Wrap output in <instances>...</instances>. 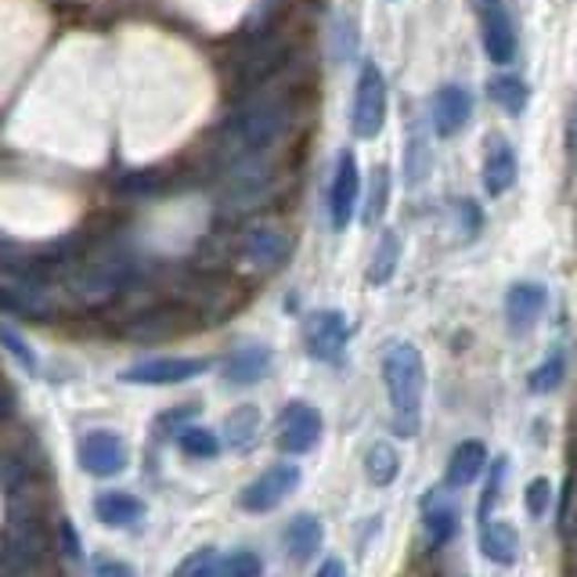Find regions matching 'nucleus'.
<instances>
[{
  "mask_svg": "<svg viewBox=\"0 0 577 577\" xmlns=\"http://www.w3.org/2000/svg\"><path fill=\"white\" fill-rule=\"evenodd\" d=\"M0 343H4L8 346V351L14 354V357H19L22 361V365L26 368H37V357H33V351H29V346L19 340V336H14V332H8V328H0Z\"/></svg>",
  "mask_w": 577,
  "mask_h": 577,
  "instance_id": "nucleus-38",
  "label": "nucleus"
},
{
  "mask_svg": "<svg viewBox=\"0 0 577 577\" xmlns=\"http://www.w3.org/2000/svg\"><path fill=\"white\" fill-rule=\"evenodd\" d=\"M62 274L65 288L80 303H105L138 279V253L123 235H98L80 245L77 260Z\"/></svg>",
  "mask_w": 577,
  "mask_h": 577,
  "instance_id": "nucleus-2",
  "label": "nucleus"
},
{
  "mask_svg": "<svg viewBox=\"0 0 577 577\" xmlns=\"http://www.w3.org/2000/svg\"><path fill=\"white\" fill-rule=\"evenodd\" d=\"M80 466L94 476H115L126 466V444L109 429H94L80 437Z\"/></svg>",
  "mask_w": 577,
  "mask_h": 577,
  "instance_id": "nucleus-14",
  "label": "nucleus"
},
{
  "mask_svg": "<svg viewBox=\"0 0 577 577\" xmlns=\"http://www.w3.org/2000/svg\"><path fill=\"white\" fill-rule=\"evenodd\" d=\"M260 574H264V563L250 548H239V553L221 559V577H260Z\"/></svg>",
  "mask_w": 577,
  "mask_h": 577,
  "instance_id": "nucleus-35",
  "label": "nucleus"
},
{
  "mask_svg": "<svg viewBox=\"0 0 577 577\" xmlns=\"http://www.w3.org/2000/svg\"><path fill=\"white\" fill-rule=\"evenodd\" d=\"M62 538H65V553L69 556H80V541H77V534H72L69 524H62Z\"/></svg>",
  "mask_w": 577,
  "mask_h": 577,
  "instance_id": "nucleus-44",
  "label": "nucleus"
},
{
  "mask_svg": "<svg viewBox=\"0 0 577 577\" xmlns=\"http://www.w3.org/2000/svg\"><path fill=\"white\" fill-rule=\"evenodd\" d=\"M487 94H490V101H495L498 109H505L509 115H524V109H527V83L519 80V77H513V72H502V77H495L487 83Z\"/></svg>",
  "mask_w": 577,
  "mask_h": 577,
  "instance_id": "nucleus-26",
  "label": "nucleus"
},
{
  "mask_svg": "<svg viewBox=\"0 0 577 577\" xmlns=\"http://www.w3.org/2000/svg\"><path fill=\"white\" fill-rule=\"evenodd\" d=\"M383 383L394 408V429L401 437H415L423 423L426 397V361L415 343H394L383 357Z\"/></svg>",
  "mask_w": 577,
  "mask_h": 577,
  "instance_id": "nucleus-3",
  "label": "nucleus"
},
{
  "mask_svg": "<svg viewBox=\"0 0 577 577\" xmlns=\"http://www.w3.org/2000/svg\"><path fill=\"white\" fill-rule=\"evenodd\" d=\"M94 516L105 527H134L144 519V505L126 490H105L94 498Z\"/></svg>",
  "mask_w": 577,
  "mask_h": 577,
  "instance_id": "nucleus-19",
  "label": "nucleus"
},
{
  "mask_svg": "<svg viewBox=\"0 0 577 577\" xmlns=\"http://www.w3.org/2000/svg\"><path fill=\"white\" fill-rule=\"evenodd\" d=\"M505 466H509V458H498L495 466H490V480H487V487H484V498H480V519H487L490 505H495V498H498L502 480H505Z\"/></svg>",
  "mask_w": 577,
  "mask_h": 577,
  "instance_id": "nucleus-37",
  "label": "nucleus"
},
{
  "mask_svg": "<svg viewBox=\"0 0 577 577\" xmlns=\"http://www.w3.org/2000/svg\"><path fill=\"white\" fill-rule=\"evenodd\" d=\"M458 213H462V231H466V235H476V231H480V206H476L473 199H462L458 202Z\"/></svg>",
  "mask_w": 577,
  "mask_h": 577,
  "instance_id": "nucleus-39",
  "label": "nucleus"
},
{
  "mask_svg": "<svg viewBox=\"0 0 577 577\" xmlns=\"http://www.w3.org/2000/svg\"><path fill=\"white\" fill-rule=\"evenodd\" d=\"M473 11L480 19V37H484V51L490 62L509 65L516 58V26L513 14L505 8V0H473Z\"/></svg>",
  "mask_w": 577,
  "mask_h": 577,
  "instance_id": "nucleus-8",
  "label": "nucleus"
},
{
  "mask_svg": "<svg viewBox=\"0 0 577 577\" xmlns=\"http://www.w3.org/2000/svg\"><path fill=\"white\" fill-rule=\"evenodd\" d=\"M346 340H351V328H346V317L340 311H317L303 325V343H307V354L314 361H325V365H336L343 361Z\"/></svg>",
  "mask_w": 577,
  "mask_h": 577,
  "instance_id": "nucleus-9",
  "label": "nucleus"
},
{
  "mask_svg": "<svg viewBox=\"0 0 577 577\" xmlns=\"http://www.w3.org/2000/svg\"><path fill=\"white\" fill-rule=\"evenodd\" d=\"M322 538L325 534H322V524H317V516L300 513L296 519H288V527H285V553L303 563L322 548Z\"/></svg>",
  "mask_w": 577,
  "mask_h": 577,
  "instance_id": "nucleus-22",
  "label": "nucleus"
},
{
  "mask_svg": "<svg viewBox=\"0 0 577 577\" xmlns=\"http://www.w3.org/2000/svg\"><path fill=\"white\" fill-rule=\"evenodd\" d=\"M401 264V235L397 231H383L379 245H375L372 253V264H368V285H386L389 279H394V271Z\"/></svg>",
  "mask_w": 577,
  "mask_h": 577,
  "instance_id": "nucleus-24",
  "label": "nucleus"
},
{
  "mask_svg": "<svg viewBox=\"0 0 577 577\" xmlns=\"http://www.w3.org/2000/svg\"><path fill=\"white\" fill-rule=\"evenodd\" d=\"M480 553H484L490 563H502V567H509V563H516L519 534H516V527L509 524V519H484Z\"/></svg>",
  "mask_w": 577,
  "mask_h": 577,
  "instance_id": "nucleus-20",
  "label": "nucleus"
},
{
  "mask_svg": "<svg viewBox=\"0 0 577 577\" xmlns=\"http://www.w3.org/2000/svg\"><path fill=\"white\" fill-rule=\"evenodd\" d=\"M288 123H293V98H288L285 87L267 80L256 91H245V98L231 109L224 126L216 130L213 141L216 166L227 170L242 155L274 149L285 138Z\"/></svg>",
  "mask_w": 577,
  "mask_h": 577,
  "instance_id": "nucleus-1",
  "label": "nucleus"
},
{
  "mask_svg": "<svg viewBox=\"0 0 577 577\" xmlns=\"http://www.w3.org/2000/svg\"><path fill=\"white\" fill-rule=\"evenodd\" d=\"M14 404H19V397H14V389L0 379V426L8 423V418L14 415Z\"/></svg>",
  "mask_w": 577,
  "mask_h": 577,
  "instance_id": "nucleus-41",
  "label": "nucleus"
},
{
  "mask_svg": "<svg viewBox=\"0 0 577 577\" xmlns=\"http://www.w3.org/2000/svg\"><path fill=\"white\" fill-rule=\"evenodd\" d=\"M458 527V509L452 502H429L426 505V538L429 545H444Z\"/></svg>",
  "mask_w": 577,
  "mask_h": 577,
  "instance_id": "nucleus-27",
  "label": "nucleus"
},
{
  "mask_svg": "<svg viewBox=\"0 0 577 577\" xmlns=\"http://www.w3.org/2000/svg\"><path fill=\"white\" fill-rule=\"evenodd\" d=\"M365 473H368V480L375 487H389L397 480V473H401V455H397V447L394 444H386V441H375L368 447V455H365Z\"/></svg>",
  "mask_w": 577,
  "mask_h": 577,
  "instance_id": "nucleus-25",
  "label": "nucleus"
},
{
  "mask_svg": "<svg viewBox=\"0 0 577 577\" xmlns=\"http://www.w3.org/2000/svg\"><path fill=\"white\" fill-rule=\"evenodd\" d=\"M548 498H553V484H548L545 476H538V480H530V484H527L524 505H527V513H530V516H545Z\"/></svg>",
  "mask_w": 577,
  "mask_h": 577,
  "instance_id": "nucleus-36",
  "label": "nucleus"
},
{
  "mask_svg": "<svg viewBox=\"0 0 577 577\" xmlns=\"http://www.w3.org/2000/svg\"><path fill=\"white\" fill-rule=\"evenodd\" d=\"M94 577H134V570L120 559H98L94 563Z\"/></svg>",
  "mask_w": 577,
  "mask_h": 577,
  "instance_id": "nucleus-40",
  "label": "nucleus"
},
{
  "mask_svg": "<svg viewBox=\"0 0 577 577\" xmlns=\"http://www.w3.org/2000/svg\"><path fill=\"white\" fill-rule=\"evenodd\" d=\"M487 469V447L480 441H462L452 458H447V473H444V487H469L484 476Z\"/></svg>",
  "mask_w": 577,
  "mask_h": 577,
  "instance_id": "nucleus-18",
  "label": "nucleus"
},
{
  "mask_svg": "<svg viewBox=\"0 0 577 577\" xmlns=\"http://www.w3.org/2000/svg\"><path fill=\"white\" fill-rule=\"evenodd\" d=\"M271 368V351L267 346H242L227 357V368H224V379L235 383V386H253L267 375Z\"/></svg>",
  "mask_w": 577,
  "mask_h": 577,
  "instance_id": "nucleus-21",
  "label": "nucleus"
},
{
  "mask_svg": "<svg viewBox=\"0 0 577 577\" xmlns=\"http://www.w3.org/2000/svg\"><path fill=\"white\" fill-rule=\"evenodd\" d=\"M361 199V173H357V159L354 152H340L336 155V170H332V184H328V221L336 231H343L354 221Z\"/></svg>",
  "mask_w": 577,
  "mask_h": 577,
  "instance_id": "nucleus-10",
  "label": "nucleus"
},
{
  "mask_svg": "<svg viewBox=\"0 0 577 577\" xmlns=\"http://www.w3.org/2000/svg\"><path fill=\"white\" fill-rule=\"evenodd\" d=\"M469 115H473V98L466 87L441 83L437 91H433L429 120H433V134L437 138H455L458 130L469 123Z\"/></svg>",
  "mask_w": 577,
  "mask_h": 577,
  "instance_id": "nucleus-12",
  "label": "nucleus"
},
{
  "mask_svg": "<svg viewBox=\"0 0 577 577\" xmlns=\"http://www.w3.org/2000/svg\"><path fill=\"white\" fill-rule=\"evenodd\" d=\"M178 328H181V317L173 314L170 307H159V311L138 314L134 322L126 325V336L138 340V343H155V340H163V336H170V332H178Z\"/></svg>",
  "mask_w": 577,
  "mask_h": 577,
  "instance_id": "nucleus-23",
  "label": "nucleus"
},
{
  "mask_svg": "<svg viewBox=\"0 0 577 577\" xmlns=\"http://www.w3.org/2000/svg\"><path fill=\"white\" fill-rule=\"evenodd\" d=\"M173 577H221V559H216L213 548H199L173 570Z\"/></svg>",
  "mask_w": 577,
  "mask_h": 577,
  "instance_id": "nucleus-34",
  "label": "nucleus"
},
{
  "mask_svg": "<svg viewBox=\"0 0 577 577\" xmlns=\"http://www.w3.org/2000/svg\"><path fill=\"white\" fill-rule=\"evenodd\" d=\"M567 159H570V170H577V105H574L570 123H567Z\"/></svg>",
  "mask_w": 577,
  "mask_h": 577,
  "instance_id": "nucleus-42",
  "label": "nucleus"
},
{
  "mask_svg": "<svg viewBox=\"0 0 577 577\" xmlns=\"http://www.w3.org/2000/svg\"><path fill=\"white\" fill-rule=\"evenodd\" d=\"M516 173H519L516 149L502 134H490L484 144V192L495 199L505 195L516 184Z\"/></svg>",
  "mask_w": 577,
  "mask_h": 577,
  "instance_id": "nucleus-16",
  "label": "nucleus"
},
{
  "mask_svg": "<svg viewBox=\"0 0 577 577\" xmlns=\"http://www.w3.org/2000/svg\"><path fill=\"white\" fill-rule=\"evenodd\" d=\"M545 303H548V288L541 282H516L509 293H505V317H509V328L527 332L545 314Z\"/></svg>",
  "mask_w": 577,
  "mask_h": 577,
  "instance_id": "nucleus-17",
  "label": "nucleus"
},
{
  "mask_svg": "<svg viewBox=\"0 0 577 577\" xmlns=\"http://www.w3.org/2000/svg\"><path fill=\"white\" fill-rule=\"evenodd\" d=\"M26 487H29V466L19 455L4 452L0 455V490H4V495L11 498V505H14L26 495Z\"/></svg>",
  "mask_w": 577,
  "mask_h": 577,
  "instance_id": "nucleus-29",
  "label": "nucleus"
},
{
  "mask_svg": "<svg viewBox=\"0 0 577 577\" xmlns=\"http://www.w3.org/2000/svg\"><path fill=\"white\" fill-rule=\"evenodd\" d=\"M404 173H408V184H423L429 173V149L418 130L408 138V149H404Z\"/></svg>",
  "mask_w": 577,
  "mask_h": 577,
  "instance_id": "nucleus-32",
  "label": "nucleus"
},
{
  "mask_svg": "<svg viewBox=\"0 0 577 577\" xmlns=\"http://www.w3.org/2000/svg\"><path fill=\"white\" fill-rule=\"evenodd\" d=\"M296 487H300V466H293V462H279V466H267L250 487L242 490L239 505L245 513H271V509H279Z\"/></svg>",
  "mask_w": 577,
  "mask_h": 577,
  "instance_id": "nucleus-7",
  "label": "nucleus"
},
{
  "mask_svg": "<svg viewBox=\"0 0 577 577\" xmlns=\"http://www.w3.org/2000/svg\"><path fill=\"white\" fill-rule=\"evenodd\" d=\"M386 202H389V170L375 166L372 181H368V206H365V224L368 227L379 224V216L386 213Z\"/></svg>",
  "mask_w": 577,
  "mask_h": 577,
  "instance_id": "nucleus-31",
  "label": "nucleus"
},
{
  "mask_svg": "<svg viewBox=\"0 0 577 577\" xmlns=\"http://www.w3.org/2000/svg\"><path fill=\"white\" fill-rule=\"evenodd\" d=\"M317 577H346V567H343V559H325L322 567H317Z\"/></svg>",
  "mask_w": 577,
  "mask_h": 577,
  "instance_id": "nucleus-43",
  "label": "nucleus"
},
{
  "mask_svg": "<svg viewBox=\"0 0 577 577\" xmlns=\"http://www.w3.org/2000/svg\"><path fill=\"white\" fill-rule=\"evenodd\" d=\"M48 553V530H43L40 516L29 509H14L4 530V541H0V574H22L29 567H37Z\"/></svg>",
  "mask_w": 577,
  "mask_h": 577,
  "instance_id": "nucleus-5",
  "label": "nucleus"
},
{
  "mask_svg": "<svg viewBox=\"0 0 577 577\" xmlns=\"http://www.w3.org/2000/svg\"><path fill=\"white\" fill-rule=\"evenodd\" d=\"M227 441L235 444V447H250L253 437L260 433V412L253 408V404H242L239 412H231L227 415Z\"/></svg>",
  "mask_w": 577,
  "mask_h": 577,
  "instance_id": "nucleus-30",
  "label": "nucleus"
},
{
  "mask_svg": "<svg viewBox=\"0 0 577 577\" xmlns=\"http://www.w3.org/2000/svg\"><path fill=\"white\" fill-rule=\"evenodd\" d=\"M563 375H567V357H563V351H553L538 368L527 375V386L534 389V394H553V389L563 383Z\"/></svg>",
  "mask_w": 577,
  "mask_h": 577,
  "instance_id": "nucleus-28",
  "label": "nucleus"
},
{
  "mask_svg": "<svg viewBox=\"0 0 577 577\" xmlns=\"http://www.w3.org/2000/svg\"><path fill=\"white\" fill-rule=\"evenodd\" d=\"M386 123V80L383 69L375 62L361 65V77L354 87V105H351V130L354 138L372 141Z\"/></svg>",
  "mask_w": 577,
  "mask_h": 577,
  "instance_id": "nucleus-6",
  "label": "nucleus"
},
{
  "mask_svg": "<svg viewBox=\"0 0 577 577\" xmlns=\"http://www.w3.org/2000/svg\"><path fill=\"white\" fill-rule=\"evenodd\" d=\"M242 256L260 271H274V267L288 264V256H293V239L271 224L253 227V231H245V239H242Z\"/></svg>",
  "mask_w": 577,
  "mask_h": 577,
  "instance_id": "nucleus-15",
  "label": "nucleus"
},
{
  "mask_svg": "<svg viewBox=\"0 0 577 577\" xmlns=\"http://www.w3.org/2000/svg\"><path fill=\"white\" fill-rule=\"evenodd\" d=\"M322 437V415L314 404H288L279 418V447L285 455H307L311 447Z\"/></svg>",
  "mask_w": 577,
  "mask_h": 577,
  "instance_id": "nucleus-11",
  "label": "nucleus"
},
{
  "mask_svg": "<svg viewBox=\"0 0 577 577\" xmlns=\"http://www.w3.org/2000/svg\"><path fill=\"white\" fill-rule=\"evenodd\" d=\"M178 444H181V452H188L192 458H213L216 452H221V441L213 437L210 429H202V426H188L178 433Z\"/></svg>",
  "mask_w": 577,
  "mask_h": 577,
  "instance_id": "nucleus-33",
  "label": "nucleus"
},
{
  "mask_svg": "<svg viewBox=\"0 0 577 577\" xmlns=\"http://www.w3.org/2000/svg\"><path fill=\"white\" fill-rule=\"evenodd\" d=\"M206 372V361L202 357H152L141 361V365L126 368V383H144V386H170V383H188L195 375Z\"/></svg>",
  "mask_w": 577,
  "mask_h": 577,
  "instance_id": "nucleus-13",
  "label": "nucleus"
},
{
  "mask_svg": "<svg viewBox=\"0 0 577 577\" xmlns=\"http://www.w3.org/2000/svg\"><path fill=\"white\" fill-rule=\"evenodd\" d=\"M288 62V40L282 33H256L250 43L231 54V83L242 91H256L267 80H274Z\"/></svg>",
  "mask_w": 577,
  "mask_h": 577,
  "instance_id": "nucleus-4",
  "label": "nucleus"
}]
</instances>
